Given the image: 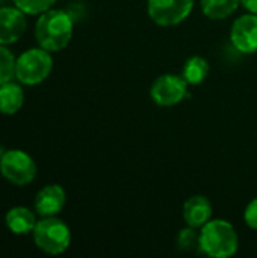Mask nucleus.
<instances>
[{"label":"nucleus","mask_w":257,"mask_h":258,"mask_svg":"<svg viewBox=\"0 0 257 258\" xmlns=\"http://www.w3.org/2000/svg\"><path fill=\"white\" fill-rule=\"evenodd\" d=\"M73 36V17L62 9H47L39 14L35 24V38L39 47L59 51L68 45Z\"/></svg>","instance_id":"f257e3e1"},{"label":"nucleus","mask_w":257,"mask_h":258,"mask_svg":"<svg viewBox=\"0 0 257 258\" xmlns=\"http://www.w3.org/2000/svg\"><path fill=\"white\" fill-rule=\"evenodd\" d=\"M201 251L214 258H227L236 254L239 239L233 225L224 219L209 221L200 231Z\"/></svg>","instance_id":"f03ea898"},{"label":"nucleus","mask_w":257,"mask_h":258,"mask_svg":"<svg viewBox=\"0 0 257 258\" xmlns=\"http://www.w3.org/2000/svg\"><path fill=\"white\" fill-rule=\"evenodd\" d=\"M32 233L35 245L48 255H59L65 252L71 243L70 228L56 216H47L38 221Z\"/></svg>","instance_id":"7ed1b4c3"},{"label":"nucleus","mask_w":257,"mask_h":258,"mask_svg":"<svg viewBox=\"0 0 257 258\" xmlns=\"http://www.w3.org/2000/svg\"><path fill=\"white\" fill-rule=\"evenodd\" d=\"M53 68V59L50 56V51L38 47V48H29L24 53L20 54L15 65V79L21 85L33 86L44 82Z\"/></svg>","instance_id":"20e7f679"},{"label":"nucleus","mask_w":257,"mask_h":258,"mask_svg":"<svg viewBox=\"0 0 257 258\" xmlns=\"http://www.w3.org/2000/svg\"><path fill=\"white\" fill-rule=\"evenodd\" d=\"M0 174L15 186H26L35 180L36 165L26 151L8 150L0 159Z\"/></svg>","instance_id":"39448f33"},{"label":"nucleus","mask_w":257,"mask_h":258,"mask_svg":"<svg viewBox=\"0 0 257 258\" xmlns=\"http://www.w3.org/2000/svg\"><path fill=\"white\" fill-rule=\"evenodd\" d=\"M150 95L153 101L159 106H174L183 101L188 94V82L183 79V76L177 74H164L158 77L150 89Z\"/></svg>","instance_id":"423d86ee"},{"label":"nucleus","mask_w":257,"mask_h":258,"mask_svg":"<svg viewBox=\"0 0 257 258\" xmlns=\"http://www.w3.org/2000/svg\"><path fill=\"white\" fill-rule=\"evenodd\" d=\"M194 8V0H148L150 18L159 26H176L186 20Z\"/></svg>","instance_id":"0eeeda50"},{"label":"nucleus","mask_w":257,"mask_h":258,"mask_svg":"<svg viewBox=\"0 0 257 258\" xmlns=\"http://www.w3.org/2000/svg\"><path fill=\"white\" fill-rule=\"evenodd\" d=\"M230 39L235 48L241 53L257 51V14H245L235 20Z\"/></svg>","instance_id":"6e6552de"},{"label":"nucleus","mask_w":257,"mask_h":258,"mask_svg":"<svg viewBox=\"0 0 257 258\" xmlns=\"http://www.w3.org/2000/svg\"><path fill=\"white\" fill-rule=\"evenodd\" d=\"M26 12L20 8H0V44L9 45L17 42L26 30Z\"/></svg>","instance_id":"1a4fd4ad"},{"label":"nucleus","mask_w":257,"mask_h":258,"mask_svg":"<svg viewBox=\"0 0 257 258\" xmlns=\"http://www.w3.org/2000/svg\"><path fill=\"white\" fill-rule=\"evenodd\" d=\"M65 201V190L59 184H47L36 194L33 207L42 218L56 216L64 209Z\"/></svg>","instance_id":"9d476101"},{"label":"nucleus","mask_w":257,"mask_h":258,"mask_svg":"<svg viewBox=\"0 0 257 258\" xmlns=\"http://www.w3.org/2000/svg\"><path fill=\"white\" fill-rule=\"evenodd\" d=\"M212 218V204L203 195H194L183 204V219L189 227L201 230Z\"/></svg>","instance_id":"9b49d317"},{"label":"nucleus","mask_w":257,"mask_h":258,"mask_svg":"<svg viewBox=\"0 0 257 258\" xmlns=\"http://www.w3.org/2000/svg\"><path fill=\"white\" fill-rule=\"evenodd\" d=\"M36 222L38 221L35 218V213L30 209L21 206L12 207L5 216V224L8 230L12 231L14 234H27L33 231Z\"/></svg>","instance_id":"f8f14e48"},{"label":"nucleus","mask_w":257,"mask_h":258,"mask_svg":"<svg viewBox=\"0 0 257 258\" xmlns=\"http://www.w3.org/2000/svg\"><path fill=\"white\" fill-rule=\"evenodd\" d=\"M24 103V92L18 83L6 82L0 85V113L14 115L17 113Z\"/></svg>","instance_id":"ddd939ff"},{"label":"nucleus","mask_w":257,"mask_h":258,"mask_svg":"<svg viewBox=\"0 0 257 258\" xmlns=\"http://www.w3.org/2000/svg\"><path fill=\"white\" fill-rule=\"evenodd\" d=\"M239 5L241 0H201V11L212 20H224L230 17Z\"/></svg>","instance_id":"4468645a"},{"label":"nucleus","mask_w":257,"mask_h":258,"mask_svg":"<svg viewBox=\"0 0 257 258\" xmlns=\"http://www.w3.org/2000/svg\"><path fill=\"white\" fill-rule=\"evenodd\" d=\"M209 74V62L201 56H192L183 65L182 76L188 85H200Z\"/></svg>","instance_id":"2eb2a0df"},{"label":"nucleus","mask_w":257,"mask_h":258,"mask_svg":"<svg viewBox=\"0 0 257 258\" xmlns=\"http://www.w3.org/2000/svg\"><path fill=\"white\" fill-rule=\"evenodd\" d=\"M15 65L17 59L12 51L6 45L0 44V85L11 82L15 77Z\"/></svg>","instance_id":"dca6fc26"},{"label":"nucleus","mask_w":257,"mask_h":258,"mask_svg":"<svg viewBox=\"0 0 257 258\" xmlns=\"http://www.w3.org/2000/svg\"><path fill=\"white\" fill-rule=\"evenodd\" d=\"M177 246H179L180 251H185V252H192V251H197V249L201 251L200 233L197 231V228L188 225V228L180 230L179 236H177Z\"/></svg>","instance_id":"f3484780"},{"label":"nucleus","mask_w":257,"mask_h":258,"mask_svg":"<svg viewBox=\"0 0 257 258\" xmlns=\"http://www.w3.org/2000/svg\"><path fill=\"white\" fill-rule=\"evenodd\" d=\"M17 8H20L23 12L29 15H39L50 9L56 0H12Z\"/></svg>","instance_id":"a211bd4d"},{"label":"nucleus","mask_w":257,"mask_h":258,"mask_svg":"<svg viewBox=\"0 0 257 258\" xmlns=\"http://www.w3.org/2000/svg\"><path fill=\"white\" fill-rule=\"evenodd\" d=\"M244 219L247 222V225L253 230L257 231V198H254L245 209V213H244Z\"/></svg>","instance_id":"6ab92c4d"},{"label":"nucleus","mask_w":257,"mask_h":258,"mask_svg":"<svg viewBox=\"0 0 257 258\" xmlns=\"http://www.w3.org/2000/svg\"><path fill=\"white\" fill-rule=\"evenodd\" d=\"M241 6L251 14H257V0H241Z\"/></svg>","instance_id":"aec40b11"},{"label":"nucleus","mask_w":257,"mask_h":258,"mask_svg":"<svg viewBox=\"0 0 257 258\" xmlns=\"http://www.w3.org/2000/svg\"><path fill=\"white\" fill-rule=\"evenodd\" d=\"M5 153H6V151H5V150H3V148L0 147V159L3 157V154H5Z\"/></svg>","instance_id":"412c9836"}]
</instances>
